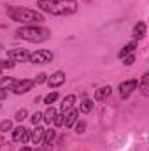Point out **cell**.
<instances>
[{"instance_id": "28", "label": "cell", "mask_w": 149, "mask_h": 151, "mask_svg": "<svg viewBox=\"0 0 149 151\" xmlns=\"http://www.w3.org/2000/svg\"><path fill=\"white\" fill-rule=\"evenodd\" d=\"M30 119H32V123H34V125H39V123L42 121V113H39V111H37V113H34Z\"/></svg>"}, {"instance_id": "18", "label": "cell", "mask_w": 149, "mask_h": 151, "mask_svg": "<svg viewBox=\"0 0 149 151\" xmlns=\"http://www.w3.org/2000/svg\"><path fill=\"white\" fill-rule=\"evenodd\" d=\"M137 88H140V93H142L144 97H148V95H149V74H148V72L142 76L140 86H137Z\"/></svg>"}, {"instance_id": "14", "label": "cell", "mask_w": 149, "mask_h": 151, "mask_svg": "<svg viewBox=\"0 0 149 151\" xmlns=\"http://www.w3.org/2000/svg\"><path fill=\"white\" fill-rule=\"evenodd\" d=\"M74 104H75V95L74 93L67 95V97L62 100V113H67V111L74 109Z\"/></svg>"}, {"instance_id": "17", "label": "cell", "mask_w": 149, "mask_h": 151, "mask_svg": "<svg viewBox=\"0 0 149 151\" xmlns=\"http://www.w3.org/2000/svg\"><path fill=\"white\" fill-rule=\"evenodd\" d=\"M18 81L14 77H0V90H12Z\"/></svg>"}, {"instance_id": "1", "label": "cell", "mask_w": 149, "mask_h": 151, "mask_svg": "<svg viewBox=\"0 0 149 151\" xmlns=\"http://www.w3.org/2000/svg\"><path fill=\"white\" fill-rule=\"evenodd\" d=\"M37 7L51 16H72L77 12L75 0H37Z\"/></svg>"}, {"instance_id": "2", "label": "cell", "mask_w": 149, "mask_h": 151, "mask_svg": "<svg viewBox=\"0 0 149 151\" xmlns=\"http://www.w3.org/2000/svg\"><path fill=\"white\" fill-rule=\"evenodd\" d=\"M11 19L18 21V23H23V25H37L44 21V16L34 11V9H28V7H9L7 9Z\"/></svg>"}, {"instance_id": "19", "label": "cell", "mask_w": 149, "mask_h": 151, "mask_svg": "<svg viewBox=\"0 0 149 151\" xmlns=\"http://www.w3.org/2000/svg\"><path fill=\"white\" fill-rule=\"evenodd\" d=\"M54 139H56V130H54V128H49V130L44 132V139H42V142H44L46 146H49Z\"/></svg>"}, {"instance_id": "9", "label": "cell", "mask_w": 149, "mask_h": 151, "mask_svg": "<svg viewBox=\"0 0 149 151\" xmlns=\"http://www.w3.org/2000/svg\"><path fill=\"white\" fill-rule=\"evenodd\" d=\"M65 79H67L65 72L56 70V72H53V74L47 77V86H49V88H60V86L65 83Z\"/></svg>"}, {"instance_id": "13", "label": "cell", "mask_w": 149, "mask_h": 151, "mask_svg": "<svg viewBox=\"0 0 149 151\" xmlns=\"http://www.w3.org/2000/svg\"><path fill=\"white\" fill-rule=\"evenodd\" d=\"M56 114H58V111H56L53 106H47V109L42 113V121H46L47 125H51V123H54V118H56Z\"/></svg>"}, {"instance_id": "25", "label": "cell", "mask_w": 149, "mask_h": 151, "mask_svg": "<svg viewBox=\"0 0 149 151\" xmlns=\"http://www.w3.org/2000/svg\"><path fill=\"white\" fill-rule=\"evenodd\" d=\"M14 65H16V63H14L12 60H11V62H9V60H0V69H12Z\"/></svg>"}, {"instance_id": "6", "label": "cell", "mask_w": 149, "mask_h": 151, "mask_svg": "<svg viewBox=\"0 0 149 151\" xmlns=\"http://www.w3.org/2000/svg\"><path fill=\"white\" fill-rule=\"evenodd\" d=\"M12 141L14 142H19V144H25L30 141V130L25 128V127H16L12 128Z\"/></svg>"}, {"instance_id": "29", "label": "cell", "mask_w": 149, "mask_h": 151, "mask_svg": "<svg viewBox=\"0 0 149 151\" xmlns=\"http://www.w3.org/2000/svg\"><path fill=\"white\" fill-rule=\"evenodd\" d=\"M84 128H86V123H84V121H75V132H77V134H82Z\"/></svg>"}, {"instance_id": "30", "label": "cell", "mask_w": 149, "mask_h": 151, "mask_svg": "<svg viewBox=\"0 0 149 151\" xmlns=\"http://www.w3.org/2000/svg\"><path fill=\"white\" fill-rule=\"evenodd\" d=\"M7 99V90H0V100Z\"/></svg>"}, {"instance_id": "5", "label": "cell", "mask_w": 149, "mask_h": 151, "mask_svg": "<svg viewBox=\"0 0 149 151\" xmlns=\"http://www.w3.org/2000/svg\"><path fill=\"white\" fill-rule=\"evenodd\" d=\"M139 86V81L137 79H128V81H123L119 83V97L121 99H128Z\"/></svg>"}, {"instance_id": "22", "label": "cell", "mask_w": 149, "mask_h": 151, "mask_svg": "<svg viewBox=\"0 0 149 151\" xmlns=\"http://www.w3.org/2000/svg\"><path fill=\"white\" fill-rule=\"evenodd\" d=\"M11 130H12V121L5 119V121L0 123V132H2V134H7V132H11Z\"/></svg>"}, {"instance_id": "26", "label": "cell", "mask_w": 149, "mask_h": 151, "mask_svg": "<svg viewBox=\"0 0 149 151\" xmlns=\"http://www.w3.org/2000/svg\"><path fill=\"white\" fill-rule=\"evenodd\" d=\"M27 116H28V111H27V109H19V111L16 113V116H14V118H16L18 121H23Z\"/></svg>"}, {"instance_id": "16", "label": "cell", "mask_w": 149, "mask_h": 151, "mask_svg": "<svg viewBox=\"0 0 149 151\" xmlns=\"http://www.w3.org/2000/svg\"><path fill=\"white\" fill-rule=\"evenodd\" d=\"M144 35H146V23H144V21L135 23V27H133V37L135 39H142Z\"/></svg>"}, {"instance_id": "4", "label": "cell", "mask_w": 149, "mask_h": 151, "mask_svg": "<svg viewBox=\"0 0 149 151\" xmlns=\"http://www.w3.org/2000/svg\"><path fill=\"white\" fill-rule=\"evenodd\" d=\"M53 51H49V49H37V51H34V53H30V58H28V62L30 63H47V62H51L53 60Z\"/></svg>"}, {"instance_id": "12", "label": "cell", "mask_w": 149, "mask_h": 151, "mask_svg": "<svg viewBox=\"0 0 149 151\" xmlns=\"http://www.w3.org/2000/svg\"><path fill=\"white\" fill-rule=\"evenodd\" d=\"M44 128L42 127H39V125H35V128L30 132V141L34 142V144H40L42 142V139H44Z\"/></svg>"}, {"instance_id": "3", "label": "cell", "mask_w": 149, "mask_h": 151, "mask_svg": "<svg viewBox=\"0 0 149 151\" xmlns=\"http://www.w3.org/2000/svg\"><path fill=\"white\" fill-rule=\"evenodd\" d=\"M16 35L23 40H28V42H44L51 37V32L44 27H37V25H23L21 28L16 30Z\"/></svg>"}, {"instance_id": "21", "label": "cell", "mask_w": 149, "mask_h": 151, "mask_svg": "<svg viewBox=\"0 0 149 151\" xmlns=\"http://www.w3.org/2000/svg\"><path fill=\"white\" fill-rule=\"evenodd\" d=\"M56 100H58V93L56 91H51V93H47L44 97V104H47V106H53Z\"/></svg>"}, {"instance_id": "27", "label": "cell", "mask_w": 149, "mask_h": 151, "mask_svg": "<svg viewBox=\"0 0 149 151\" xmlns=\"http://www.w3.org/2000/svg\"><path fill=\"white\" fill-rule=\"evenodd\" d=\"M47 81V74H44V72H40V74H37V77H35V84H42V83H46Z\"/></svg>"}, {"instance_id": "31", "label": "cell", "mask_w": 149, "mask_h": 151, "mask_svg": "<svg viewBox=\"0 0 149 151\" xmlns=\"http://www.w3.org/2000/svg\"><path fill=\"white\" fill-rule=\"evenodd\" d=\"M19 151H32V150H30V148H27V146H23V148H21Z\"/></svg>"}, {"instance_id": "20", "label": "cell", "mask_w": 149, "mask_h": 151, "mask_svg": "<svg viewBox=\"0 0 149 151\" xmlns=\"http://www.w3.org/2000/svg\"><path fill=\"white\" fill-rule=\"evenodd\" d=\"M93 100H88V99H84L82 102H81V106H79V111L81 113H84V114H88V113H91L93 111Z\"/></svg>"}, {"instance_id": "7", "label": "cell", "mask_w": 149, "mask_h": 151, "mask_svg": "<svg viewBox=\"0 0 149 151\" xmlns=\"http://www.w3.org/2000/svg\"><path fill=\"white\" fill-rule=\"evenodd\" d=\"M7 56H9V60H12V62H28L30 51H28V49H23V47H19V49H11V51H7Z\"/></svg>"}, {"instance_id": "11", "label": "cell", "mask_w": 149, "mask_h": 151, "mask_svg": "<svg viewBox=\"0 0 149 151\" xmlns=\"http://www.w3.org/2000/svg\"><path fill=\"white\" fill-rule=\"evenodd\" d=\"M77 119H79V111H77V109H70V111H67V113H65V123H63V127H65V128L74 127Z\"/></svg>"}, {"instance_id": "15", "label": "cell", "mask_w": 149, "mask_h": 151, "mask_svg": "<svg viewBox=\"0 0 149 151\" xmlns=\"http://www.w3.org/2000/svg\"><path fill=\"white\" fill-rule=\"evenodd\" d=\"M135 47H137V42H135V40H133V42H128V44L119 51V55H117V56H119V60H123L125 56H128V55L135 53Z\"/></svg>"}, {"instance_id": "8", "label": "cell", "mask_w": 149, "mask_h": 151, "mask_svg": "<svg viewBox=\"0 0 149 151\" xmlns=\"http://www.w3.org/2000/svg\"><path fill=\"white\" fill-rule=\"evenodd\" d=\"M34 81L32 79H23V81H18L14 86H12V91L16 93V95H23V93H28L32 88H34Z\"/></svg>"}, {"instance_id": "23", "label": "cell", "mask_w": 149, "mask_h": 151, "mask_svg": "<svg viewBox=\"0 0 149 151\" xmlns=\"http://www.w3.org/2000/svg\"><path fill=\"white\" fill-rule=\"evenodd\" d=\"M133 62H135V53H132V55H128V56H125V58H123V63H125L126 67L133 65Z\"/></svg>"}, {"instance_id": "10", "label": "cell", "mask_w": 149, "mask_h": 151, "mask_svg": "<svg viewBox=\"0 0 149 151\" xmlns=\"http://www.w3.org/2000/svg\"><path fill=\"white\" fill-rule=\"evenodd\" d=\"M112 93V88L109 84H105V86H100L97 91H95V100L97 102H102V100H107L109 97H111Z\"/></svg>"}, {"instance_id": "24", "label": "cell", "mask_w": 149, "mask_h": 151, "mask_svg": "<svg viewBox=\"0 0 149 151\" xmlns=\"http://www.w3.org/2000/svg\"><path fill=\"white\" fill-rule=\"evenodd\" d=\"M63 123H65V113L56 114V118H54V125H56V127H63Z\"/></svg>"}]
</instances>
